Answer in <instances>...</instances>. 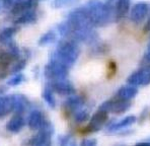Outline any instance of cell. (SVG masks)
<instances>
[{"instance_id": "1", "label": "cell", "mask_w": 150, "mask_h": 146, "mask_svg": "<svg viewBox=\"0 0 150 146\" xmlns=\"http://www.w3.org/2000/svg\"><path fill=\"white\" fill-rule=\"evenodd\" d=\"M80 54L79 44L73 40L63 38L58 42L57 48L51 54L50 60H55L63 65L71 68L76 63Z\"/></svg>"}, {"instance_id": "2", "label": "cell", "mask_w": 150, "mask_h": 146, "mask_svg": "<svg viewBox=\"0 0 150 146\" xmlns=\"http://www.w3.org/2000/svg\"><path fill=\"white\" fill-rule=\"evenodd\" d=\"M86 13L94 28H100L108 24L105 5L101 0H88L84 4Z\"/></svg>"}, {"instance_id": "3", "label": "cell", "mask_w": 150, "mask_h": 146, "mask_svg": "<svg viewBox=\"0 0 150 146\" xmlns=\"http://www.w3.org/2000/svg\"><path fill=\"white\" fill-rule=\"evenodd\" d=\"M54 134V126L50 121H46L38 133L28 140V144L35 146H48L52 144V136Z\"/></svg>"}, {"instance_id": "4", "label": "cell", "mask_w": 150, "mask_h": 146, "mask_svg": "<svg viewBox=\"0 0 150 146\" xmlns=\"http://www.w3.org/2000/svg\"><path fill=\"white\" fill-rule=\"evenodd\" d=\"M69 69L67 66L59 63L55 60H50L44 68V75L49 81H56L65 79L69 75Z\"/></svg>"}, {"instance_id": "5", "label": "cell", "mask_w": 150, "mask_h": 146, "mask_svg": "<svg viewBox=\"0 0 150 146\" xmlns=\"http://www.w3.org/2000/svg\"><path fill=\"white\" fill-rule=\"evenodd\" d=\"M130 108H131V101H124V99L114 96L112 99L105 101V103H101L98 109L107 111L109 114L112 113V114L120 115L126 113Z\"/></svg>"}, {"instance_id": "6", "label": "cell", "mask_w": 150, "mask_h": 146, "mask_svg": "<svg viewBox=\"0 0 150 146\" xmlns=\"http://www.w3.org/2000/svg\"><path fill=\"white\" fill-rule=\"evenodd\" d=\"M127 83L130 85H134L136 87L139 86H147L150 84V63L145 64V66L140 69L136 70L127 78Z\"/></svg>"}, {"instance_id": "7", "label": "cell", "mask_w": 150, "mask_h": 146, "mask_svg": "<svg viewBox=\"0 0 150 146\" xmlns=\"http://www.w3.org/2000/svg\"><path fill=\"white\" fill-rule=\"evenodd\" d=\"M109 120V113L107 111L98 109V112L89 119V123L85 127L86 133H96L103 129Z\"/></svg>"}, {"instance_id": "8", "label": "cell", "mask_w": 150, "mask_h": 146, "mask_svg": "<svg viewBox=\"0 0 150 146\" xmlns=\"http://www.w3.org/2000/svg\"><path fill=\"white\" fill-rule=\"evenodd\" d=\"M48 85L54 91V94H57L62 96H72V94H75V92H76L74 85L67 78L56 81H49Z\"/></svg>"}, {"instance_id": "9", "label": "cell", "mask_w": 150, "mask_h": 146, "mask_svg": "<svg viewBox=\"0 0 150 146\" xmlns=\"http://www.w3.org/2000/svg\"><path fill=\"white\" fill-rule=\"evenodd\" d=\"M149 4L146 2H138L132 6L129 13V18L132 23L139 24L145 21L149 12Z\"/></svg>"}, {"instance_id": "10", "label": "cell", "mask_w": 150, "mask_h": 146, "mask_svg": "<svg viewBox=\"0 0 150 146\" xmlns=\"http://www.w3.org/2000/svg\"><path fill=\"white\" fill-rule=\"evenodd\" d=\"M39 0H15L13 5L10 8V14L17 16L30 10L37 9Z\"/></svg>"}, {"instance_id": "11", "label": "cell", "mask_w": 150, "mask_h": 146, "mask_svg": "<svg viewBox=\"0 0 150 146\" xmlns=\"http://www.w3.org/2000/svg\"><path fill=\"white\" fill-rule=\"evenodd\" d=\"M136 121H137V118L135 116H127L118 122H112L108 126V129H107L108 133H111V134L120 133L121 131L126 130L127 128L134 125L136 123Z\"/></svg>"}, {"instance_id": "12", "label": "cell", "mask_w": 150, "mask_h": 146, "mask_svg": "<svg viewBox=\"0 0 150 146\" xmlns=\"http://www.w3.org/2000/svg\"><path fill=\"white\" fill-rule=\"evenodd\" d=\"M46 120L47 119L45 118V115L43 114V112H41L39 110H34L28 115V119H26V124H28L30 129L38 131L43 126V124L45 123Z\"/></svg>"}, {"instance_id": "13", "label": "cell", "mask_w": 150, "mask_h": 146, "mask_svg": "<svg viewBox=\"0 0 150 146\" xmlns=\"http://www.w3.org/2000/svg\"><path fill=\"white\" fill-rule=\"evenodd\" d=\"M84 103H85V101L82 96L72 94V96H68V99H66V101L64 103V107L66 108V110H67L68 112L73 114L77 110L83 108Z\"/></svg>"}, {"instance_id": "14", "label": "cell", "mask_w": 150, "mask_h": 146, "mask_svg": "<svg viewBox=\"0 0 150 146\" xmlns=\"http://www.w3.org/2000/svg\"><path fill=\"white\" fill-rule=\"evenodd\" d=\"M13 101V113L15 114H23L30 107V101L28 97L23 94H11Z\"/></svg>"}, {"instance_id": "15", "label": "cell", "mask_w": 150, "mask_h": 146, "mask_svg": "<svg viewBox=\"0 0 150 146\" xmlns=\"http://www.w3.org/2000/svg\"><path fill=\"white\" fill-rule=\"evenodd\" d=\"M131 6V0H116L115 10H116V23H119L128 15Z\"/></svg>"}, {"instance_id": "16", "label": "cell", "mask_w": 150, "mask_h": 146, "mask_svg": "<svg viewBox=\"0 0 150 146\" xmlns=\"http://www.w3.org/2000/svg\"><path fill=\"white\" fill-rule=\"evenodd\" d=\"M25 125V120L21 114H15L6 124V129L11 133H18Z\"/></svg>"}, {"instance_id": "17", "label": "cell", "mask_w": 150, "mask_h": 146, "mask_svg": "<svg viewBox=\"0 0 150 146\" xmlns=\"http://www.w3.org/2000/svg\"><path fill=\"white\" fill-rule=\"evenodd\" d=\"M138 94V87L134 85H124L122 87H120L118 89V91L116 92L115 96L118 99H124V101H131L134 97L137 96Z\"/></svg>"}, {"instance_id": "18", "label": "cell", "mask_w": 150, "mask_h": 146, "mask_svg": "<svg viewBox=\"0 0 150 146\" xmlns=\"http://www.w3.org/2000/svg\"><path fill=\"white\" fill-rule=\"evenodd\" d=\"M37 21H38L37 9H34L15 16L13 23L15 24H30V23H35Z\"/></svg>"}, {"instance_id": "19", "label": "cell", "mask_w": 150, "mask_h": 146, "mask_svg": "<svg viewBox=\"0 0 150 146\" xmlns=\"http://www.w3.org/2000/svg\"><path fill=\"white\" fill-rule=\"evenodd\" d=\"M13 112V101L11 96H0V119Z\"/></svg>"}, {"instance_id": "20", "label": "cell", "mask_w": 150, "mask_h": 146, "mask_svg": "<svg viewBox=\"0 0 150 146\" xmlns=\"http://www.w3.org/2000/svg\"><path fill=\"white\" fill-rule=\"evenodd\" d=\"M17 28L15 26H6L0 30V46H5L13 41V37L16 34Z\"/></svg>"}, {"instance_id": "21", "label": "cell", "mask_w": 150, "mask_h": 146, "mask_svg": "<svg viewBox=\"0 0 150 146\" xmlns=\"http://www.w3.org/2000/svg\"><path fill=\"white\" fill-rule=\"evenodd\" d=\"M43 99L50 108L55 109V107H56V99H55L54 96V91L51 89L48 84L45 86V88L43 90Z\"/></svg>"}, {"instance_id": "22", "label": "cell", "mask_w": 150, "mask_h": 146, "mask_svg": "<svg viewBox=\"0 0 150 146\" xmlns=\"http://www.w3.org/2000/svg\"><path fill=\"white\" fill-rule=\"evenodd\" d=\"M57 41V33L54 30H48L47 33L43 35L39 40L40 46H47Z\"/></svg>"}, {"instance_id": "23", "label": "cell", "mask_w": 150, "mask_h": 146, "mask_svg": "<svg viewBox=\"0 0 150 146\" xmlns=\"http://www.w3.org/2000/svg\"><path fill=\"white\" fill-rule=\"evenodd\" d=\"M72 117H73V120L75 123H84V122L89 120V112H88V110L84 109V108H81V109L77 110L76 112H74L72 114Z\"/></svg>"}, {"instance_id": "24", "label": "cell", "mask_w": 150, "mask_h": 146, "mask_svg": "<svg viewBox=\"0 0 150 146\" xmlns=\"http://www.w3.org/2000/svg\"><path fill=\"white\" fill-rule=\"evenodd\" d=\"M79 0H53L51 6L53 8H64L75 5Z\"/></svg>"}, {"instance_id": "25", "label": "cell", "mask_w": 150, "mask_h": 146, "mask_svg": "<svg viewBox=\"0 0 150 146\" xmlns=\"http://www.w3.org/2000/svg\"><path fill=\"white\" fill-rule=\"evenodd\" d=\"M26 66V58H19L17 59L14 63L12 64L11 68H10V73L11 74H15V73H18V72H21L25 67Z\"/></svg>"}, {"instance_id": "26", "label": "cell", "mask_w": 150, "mask_h": 146, "mask_svg": "<svg viewBox=\"0 0 150 146\" xmlns=\"http://www.w3.org/2000/svg\"><path fill=\"white\" fill-rule=\"evenodd\" d=\"M25 77L23 73H21V72L15 73V74H13L12 77H10V78L7 80V85L8 86H17L19 84H21V83L25 81Z\"/></svg>"}, {"instance_id": "27", "label": "cell", "mask_w": 150, "mask_h": 146, "mask_svg": "<svg viewBox=\"0 0 150 146\" xmlns=\"http://www.w3.org/2000/svg\"><path fill=\"white\" fill-rule=\"evenodd\" d=\"M59 143L61 145H74L75 140L71 135H62L59 136Z\"/></svg>"}, {"instance_id": "28", "label": "cell", "mask_w": 150, "mask_h": 146, "mask_svg": "<svg viewBox=\"0 0 150 146\" xmlns=\"http://www.w3.org/2000/svg\"><path fill=\"white\" fill-rule=\"evenodd\" d=\"M142 63H144V64L150 63V42L148 43V45H147L145 53H144V55H143Z\"/></svg>"}, {"instance_id": "29", "label": "cell", "mask_w": 150, "mask_h": 146, "mask_svg": "<svg viewBox=\"0 0 150 146\" xmlns=\"http://www.w3.org/2000/svg\"><path fill=\"white\" fill-rule=\"evenodd\" d=\"M98 143V140L96 139H91V138H86L84 140L81 141V145L83 146H94Z\"/></svg>"}, {"instance_id": "30", "label": "cell", "mask_w": 150, "mask_h": 146, "mask_svg": "<svg viewBox=\"0 0 150 146\" xmlns=\"http://www.w3.org/2000/svg\"><path fill=\"white\" fill-rule=\"evenodd\" d=\"M14 1L15 0H0V2L2 4V7L6 8V9H10L11 6L13 5V3H14Z\"/></svg>"}, {"instance_id": "31", "label": "cell", "mask_w": 150, "mask_h": 146, "mask_svg": "<svg viewBox=\"0 0 150 146\" xmlns=\"http://www.w3.org/2000/svg\"><path fill=\"white\" fill-rule=\"evenodd\" d=\"M143 30H144L145 33H150V9H149L148 15H147V21H146V23H145Z\"/></svg>"}, {"instance_id": "32", "label": "cell", "mask_w": 150, "mask_h": 146, "mask_svg": "<svg viewBox=\"0 0 150 146\" xmlns=\"http://www.w3.org/2000/svg\"><path fill=\"white\" fill-rule=\"evenodd\" d=\"M137 146H150V138H148L145 141H141V142H137L136 143Z\"/></svg>"}, {"instance_id": "33", "label": "cell", "mask_w": 150, "mask_h": 146, "mask_svg": "<svg viewBox=\"0 0 150 146\" xmlns=\"http://www.w3.org/2000/svg\"><path fill=\"white\" fill-rule=\"evenodd\" d=\"M5 91H6V88L3 87V86H1V87H0V96H2Z\"/></svg>"}, {"instance_id": "34", "label": "cell", "mask_w": 150, "mask_h": 146, "mask_svg": "<svg viewBox=\"0 0 150 146\" xmlns=\"http://www.w3.org/2000/svg\"><path fill=\"white\" fill-rule=\"evenodd\" d=\"M1 7H2V4H1V2H0V9H1Z\"/></svg>"}]
</instances>
